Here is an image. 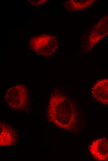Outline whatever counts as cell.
I'll return each instance as SVG.
<instances>
[{"mask_svg": "<svg viewBox=\"0 0 108 161\" xmlns=\"http://www.w3.org/2000/svg\"><path fill=\"white\" fill-rule=\"evenodd\" d=\"M79 112L70 97L61 90L52 93L47 111L48 120L56 127L70 132L77 130Z\"/></svg>", "mask_w": 108, "mask_h": 161, "instance_id": "cell-1", "label": "cell"}, {"mask_svg": "<svg viewBox=\"0 0 108 161\" xmlns=\"http://www.w3.org/2000/svg\"><path fill=\"white\" fill-rule=\"evenodd\" d=\"M0 146L14 145L17 142L18 134L16 129L8 123L0 122Z\"/></svg>", "mask_w": 108, "mask_h": 161, "instance_id": "cell-4", "label": "cell"}, {"mask_svg": "<svg viewBox=\"0 0 108 161\" xmlns=\"http://www.w3.org/2000/svg\"><path fill=\"white\" fill-rule=\"evenodd\" d=\"M88 150L97 161H108V140L105 137L93 141L88 146Z\"/></svg>", "mask_w": 108, "mask_h": 161, "instance_id": "cell-3", "label": "cell"}, {"mask_svg": "<svg viewBox=\"0 0 108 161\" xmlns=\"http://www.w3.org/2000/svg\"><path fill=\"white\" fill-rule=\"evenodd\" d=\"M93 97L105 105H108V79H103L97 81L91 89Z\"/></svg>", "mask_w": 108, "mask_h": 161, "instance_id": "cell-5", "label": "cell"}, {"mask_svg": "<svg viewBox=\"0 0 108 161\" xmlns=\"http://www.w3.org/2000/svg\"><path fill=\"white\" fill-rule=\"evenodd\" d=\"M4 98L8 104L14 110L24 112L30 110L29 91L24 84H18L8 89Z\"/></svg>", "mask_w": 108, "mask_h": 161, "instance_id": "cell-2", "label": "cell"}]
</instances>
